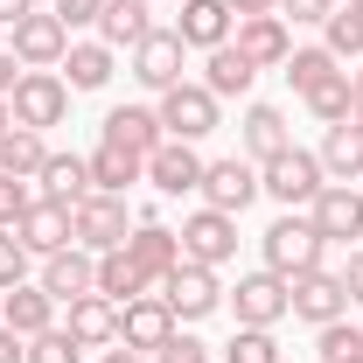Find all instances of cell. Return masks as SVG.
<instances>
[{"instance_id":"obj_1","label":"cell","mask_w":363,"mask_h":363,"mask_svg":"<svg viewBox=\"0 0 363 363\" xmlns=\"http://www.w3.org/2000/svg\"><path fill=\"white\" fill-rule=\"evenodd\" d=\"M259 245H266V272H279V279H301V272H315V266H321V252H328V245H321V230L308 224V210H286V217H279V224H272Z\"/></svg>"},{"instance_id":"obj_2","label":"cell","mask_w":363,"mask_h":363,"mask_svg":"<svg viewBox=\"0 0 363 363\" xmlns=\"http://www.w3.org/2000/svg\"><path fill=\"white\" fill-rule=\"evenodd\" d=\"M259 189H266L272 203H286V210H308L321 189H328V175H321V154H308V147H286V154H272L266 168H259Z\"/></svg>"},{"instance_id":"obj_3","label":"cell","mask_w":363,"mask_h":363,"mask_svg":"<svg viewBox=\"0 0 363 363\" xmlns=\"http://www.w3.org/2000/svg\"><path fill=\"white\" fill-rule=\"evenodd\" d=\"M7 112H14V126H35V133L63 126V119H70V84H63V70H21Z\"/></svg>"},{"instance_id":"obj_4","label":"cell","mask_w":363,"mask_h":363,"mask_svg":"<svg viewBox=\"0 0 363 363\" xmlns=\"http://www.w3.org/2000/svg\"><path fill=\"white\" fill-rule=\"evenodd\" d=\"M70 238L84 245L91 259H98V252H119V245L133 238V217H126V196H105V189H91L84 203L70 210Z\"/></svg>"},{"instance_id":"obj_5","label":"cell","mask_w":363,"mask_h":363,"mask_svg":"<svg viewBox=\"0 0 363 363\" xmlns=\"http://www.w3.org/2000/svg\"><path fill=\"white\" fill-rule=\"evenodd\" d=\"M286 315L294 321H308V328H328V321H342L350 315V286H342V272H301V279H286Z\"/></svg>"},{"instance_id":"obj_6","label":"cell","mask_w":363,"mask_h":363,"mask_svg":"<svg viewBox=\"0 0 363 363\" xmlns=\"http://www.w3.org/2000/svg\"><path fill=\"white\" fill-rule=\"evenodd\" d=\"M182 259L189 266H230L238 259V217H224V210H196V217H182Z\"/></svg>"},{"instance_id":"obj_7","label":"cell","mask_w":363,"mask_h":363,"mask_svg":"<svg viewBox=\"0 0 363 363\" xmlns=\"http://www.w3.org/2000/svg\"><path fill=\"white\" fill-rule=\"evenodd\" d=\"M210 210H224V217H245L266 189H259V161H238V154H224V161H210L203 168V189H196Z\"/></svg>"},{"instance_id":"obj_8","label":"cell","mask_w":363,"mask_h":363,"mask_svg":"<svg viewBox=\"0 0 363 363\" xmlns=\"http://www.w3.org/2000/svg\"><path fill=\"white\" fill-rule=\"evenodd\" d=\"M154 112H161L168 140H203V133H217V119H224V112H217V98H210L203 84H189V77L161 91V105H154Z\"/></svg>"},{"instance_id":"obj_9","label":"cell","mask_w":363,"mask_h":363,"mask_svg":"<svg viewBox=\"0 0 363 363\" xmlns=\"http://www.w3.org/2000/svg\"><path fill=\"white\" fill-rule=\"evenodd\" d=\"M161 301H168V315H175V321H203V315L224 308V286H217V272H210V266H189V259H182V266L161 279Z\"/></svg>"},{"instance_id":"obj_10","label":"cell","mask_w":363,"mask_h":363,"mask_svg":"<svg viewBox=\"0 0 363 363\" xmlns=\"http://www.w3.org/2000/svg\"><path fill=\"white\" fill-rule=\"evenodd\" d=\"M308 224L321 230V245H350V238H363V189H357V182H328L315 203H308Z\"/></svg>"},{"instance_id":"obj_11","label":"cell","mask_w":363,"mask_h":363,"mask_svg":"<svg viewBox=\"0 0 363 363\" xmlns=\"http://www.w3.org/2000/svg\"><path fill=\"white\" fill-rule=\"evenodd\" d=\"M63 49H70V28H63L49 7H35V14L14 21V63H21V70H56Z\"/></svg>"},{"instance_id":"obj_12","label":"cell","mask_w":363,"mask_h":363,"mask_svg":"<svg viewBox=\"0 0 363 363\" xmlns=\"http://www.w3.org/2000/svg\"><path fill=\"white\" fill-rule=\"evenodd\" d=\"M203 154H196V140H161L154 154H147V182L161 189V196H196L203 189Z\"/></svg>"},{"instance_id":"obj_13","label":"cell","mask_w":363,"mask_h":363,"mask_svg":"<svg viewBox=\"0 0 363 363\" xmlns=\"http://www.w3.org/2000/svg\"><path fill=\"white\" fill-rule=\"evenodd\" d=\"M230 315H238V328H272L286 315V279L279 272H245L238 294H230Z\"/></svg>"},{"instance_id":"obj_14","label":"cell","mask_w":363,"mask_h":363,"mask_svg":"<svg viewBox=\"0 0 363 363\" xmlns=\"http://www.w3.org/2000/svg\"><path fill=\"white\" fill-rule=\"evenodd\" d=\"M168 335H175V315H168V301H161V294H140V301L119 308V342H126V350L154 357Z\"/></svg>"},{"instance_id":"obj_15","label":"cell","mask_w":363,"mask_h":363,"mask_svg":"<svg viewBox=\"0 0 363 363\" xmlns=\"http://www.w3.org/2000/svg\"><path fill=\"white\" fill-rule=\"evenodd\" d=\"M91 279H98V259H91L84 245H63V252H49V259H43V279H35V286L63 308V301L91 294Z\"/></svg>"},{"instance_id":"obj_16","label":"cell","mask_w":363,"mask_h":363,"mask_svg":"<svg viewBox=\"0 0 363 363\" xmlns=\"http://www.w3.org/2000/svg\"><path fill=\"white\" fill-rule=\"evenodd\" d=\"M182 56H189V43H182L175 28H154V35L133 49V77L147 91H168V84H182Z\"/></svg>"},{"instance_id":"obj_17","label":"cell","mask_w":363,"mask_h":363,"mask_svg":"<svg viewBox=\"0 0 363 363\" xmlns=\"http://www.w3.org/2000/svg\"><path fill=\"white\" fill-rule=\"evenodd\" d=\"M105 140L147 161V154L168 140V126H161V112H154V105H112V112H105Z\"/></svg>"},{"instance_id":"obj_18","label":"cell","mask_w":363,"mask_h":363,"mask_svg":"<svg viewBox=\"0 0 363 363\" xmlns=\"http://www.w3.org/2000/svg\"><path fill=\"white\" fill-rule=\"evenodd\" d=\"M14 238H21L35 259L63 252V245H77V238H70V210H63V203H49V196H35V203H28V217L14 224Z\"/></svg>"},{"instance_id":"obj_19","label":"cell","mask_w":363,"mask_h":363,"mask_svg":"<svg viewBox=\"0 0 363 363\" xmlns=\"http://www.w3.org/2000/svg\"><path fill=\"white\" fill-rule=\"evenodd\" d=\"M126 252H133V266L161 286L168 272L182 266V230H168V224H133V238H126Z\"/></svg>"},{"instance_id":"obj_20","label":"cell","mask_w":363,"mask_h":363,"mask_svg":"<svg viewBox=\"0 0 363 363\" xmlns=\"http://www.w3.org/2000/svg\"><path fill=\"white\" fill-rule=\"evenodd\" d=\"M230 28H238V14H230L224 0H182L175 35H182L189 49H224V43H230Z\"/></svg>"},{"instance_id":"obj_21","label":"cell","mask_w":363,"mask_h":363,"mask_svg":"<svg viewBox=\"0 0 363 363\" xmlns=\"http://www.w3.org/2000/svg\"><path fill=\"white\" fill-rule=\"evenodd\" d=\"M63 308H70L63 328H70L84 350H112V342H119V308H112L105 294H77V301H63Z\"/></svg>"},{"instance_id":"obj_22","label":"cell","mask_w":363,"mask_h":363,"mask_svg":"<svg viewBox=\"0 0 363 363\" xmlns=\"http://www.w3.org/2000/svg\"><path fill=\"white\" fill-rule=\"evenodd\" d=\"M230 35H238V49H245L259 70H279V63L294 56V35H286V21H279V14H252V21H238Z\"/></svg>"},{"instance_id":"obj_23","label":"cell","mask_w":363,"mask_h":363,"mask_svg":"<svg viewBox=\"0 0 363 363\" xmlns=\"http://www.w3.org/2000/svg\"><path fill=\"white\" fill-rule=\"evenodd\" d=\"M259 84V63L245 56L238 43H224V49H210V63H203V91L224 105V98H245V91Z\"/></svg>"},{"instance_id":"obj_24","label":"cell","mask_w":363,"mask_h":363,"mask_svg":"<svg viewBox=\"0 0 363 363\" xmlns=\"http://www.w3.org/2000/svg\"><path fill=\"white\" fill-rule=\"evenodd\" d=\"M238 133H245V154H252L259 168H266L272 154H286V147H294V126H286V112H279V105H245V126H238Z\"/></svg>"},{"instance_id":"obj_25","label":"cell","mask_w":363,"mask_h":363,"mask_svg":"<svg viewBox=\"0 0 363 363\" xmlns=\"http://www.w3.org/2000/svg\"><path fill=\"white\" fill-rule=\"evenodd\" d=\"M43 196L49 203H63V210H77V203H84L91 196V161L84 154H56V147H49V161H43Z\"/></svg>"},{"instance_id":"obj_26","label":"cell","mask_w":363,"mask_h":363,"mask_svg":"<svg viewBox=\"0 0 363 363\" xmlns=\"http://www.w3.org/2000/svg\"><path fill=\"white\" fill-rule=\"evenodd\" d=\"M147 286H154V279L133 266V252H126V245H119V252H98V279H91V294H105L112 308H126V301H140Z\"/></svg>"},{"instance_id":"obj_27","label":"cell","mask_w":363,"mask_h":363,"mask_svg":"<svg viewBox=\"0 0 363 363\" xmlns=\"http://www.w3.org/2000/svg\"><path fill=\"white\" fill-rule=\"evenodd\" d=\"M147 35H154L147 0H105V14H98V43L105 49H140Z\"/></svg>"},{"instance_id":"obj_28","label":"cell","mask_w":363,"mask_h":363,"mask_svg":"<svg viewBox=\"0 0 363 363\" xmlns=\"http://www.w3.org/2000/svg\"><path fill=\"white\" fill-rule=\"evenodd\" d=\"M0 321H7L14 335H43V328H56V301H49L43 286H28V279H21V286H7V294H0Z\"/></svg>"},{"instance_id":"obj_29","label":"cell","mask_w":363,"mask_h":363,"mask_svg":"<svg viewBox=\"0 0 363 363\" xmlns=\"http://www.w3.org/2000/svg\"><path fill=\"white\" fill-rule=\"evenodd\" d=\"M84 161H91V189H105V196H126V189L147 175V161H140V154H126V147H112V140H98Z\"/></svg>"},{"instance_id":"obj_30","label":"cell","mask_w":363,"mask_h":363,"mask_svg":"<svg viewBox=\"0 0 363 363\" xmlns=\"http://www.w3.org/2000/svg\"><path fill=\"white\" fill-rule=\"evenodd\" d=\"M112 56H119V49H105V43H70L56 70H63L70 91H105L112 84Z\"/></svg>"},{"instance_id":"obj_31","label":"cell","mask_w":363,"mask_h":363,"mask_svg":"<svg viewBox=\"0 0 363 363\" xmlns=\"http://www.w3.org/2000/svg\"><path fill=\"white\" fill-rule=\"evenodd\" d=\"M321 175L328 182H363V126L357 119L328 126V140H321Z\"/></svg>"},{"instance_id":"obj_32","label":"cell","mask_w":363,"mask_h":363,"mask_svg":"<svg viewBox=\"0 0 363 363\" xmlns=\"http://www.w3.org/2000/svg\"><path fill=\"white\" fill-rule=\"evenodd\" d=\"M43 161H49V140L35 133V126H7V133H0V175L35 182V175H43Z\"/></svg>"},{"instance_id":"obj_33","label":"cell","mask_w":363,"mask_h":363,"mask_svg":"<svg viewBox=\"0 0 363 363\" xmlns=\"http://www.w3.org/2000/svg\"><path fill=\"white\" fill-rule=\"evenodd\" d=\"M308 112H315L321 126H342V119L357 112V84H350V70H335L328 84H315V91H308Z\"/></svg>"},{"instance_id":"obj_34","label":"cell","mask_w":363,"mask_h":363,"mask_svg":"<svg viewBox=\"0 0 363 363\" xmlns=\"http://www.w3.org/2000/svg\"><path fill=\"white\" fill-rule=\"evenodd\" d=\"M279 70H286V84L308 98L315 84H328V77H335V56H328V49H294V56H286Z\"/></svg>"},{"instance_id":"obj_35","label":"cell","mask_w":363,"mask_h":363,"mask_svg":"<svg viewBox=\"0 0 363 363\" xmlns=\"http://www.w3.org/2000/svg\"><path fill=\"white\" fill-rule=\"evenodd\" d=\"M321 35H328V56H335V63H342V56H363V14L357 7H335V14H328V21H321Z\"/></svg>"},{"instance_id":"obj_36","label":"cell","mask_w":363,"mask_h":363,"mask_svg":"<svg viewBox=\"0 0 363 363\" xmlns=\"http://www.w3.org/2000/svg\"><path fill=\"white\" fill-rule=\"evenodd\" d=\"M28 363H84V342L56 321V328H43V335H28Z\"/></svg>"},{"instance_id":"obj_37","label":"cell","mask_w":363,"mask_h":363,"mask_svg":"<svg viewBox=\"0 0 363 363\" xmlns=\"http://www.w3.org/2000/svg\"><path fill=\"white\" fill-rule=\"evenodd\" d=\"M224 363H279V342H272V328H238L224 342Z\"/></svg>"},{"instance_id":"obj_38","label":"cell","mask_w":363,"mask_h":363,"mask_svg":"<svg viewBox=\"0 0 363 363\" xmlns=\"http://www.w3.org/2000/svg\"><path fill=\"white\" fill-rule=\"evenodd\" d=\"M321 363H363V328L328 321V328H321Z\"/></svg>"},{"instance_id":"obj_39","label":"cell","mask_w":363,"mask_h":363,"mask_svg":"<svg viewBox=\"0 0 363 363\" xmlns=\"http://www.w3.org/2000/svg\"><path fill=\"white\" fill-rule=\"evenodd\" d=\"M28 266H35V252H28L14 230H0V294H7V286H21V279H28Z\"/></svg>"},{"instance_id":"obj_40","label":"cell","mask_w":363,"mask_h":363,"mask_svg":"<svg viewBox=\"0 0 363 363\" xmlns=\"http://www.w3.org/2000/svg\"><path fill=\"white\" fill-rule=\"evenodd\" d=\"M217 357V350H210V342H203V335H168V342H161V350H154V363H210Z\"/></svg>"},{"instance_id":"obj_41","label":"cell","mask_w":363,"mask_h":363,"mask_svg":"<svg viewBox=\"0 0 363 363\" xmlns=\"http://www.w3.org/2000/svg\"><path fill=\"white\" fill-rule=\"evenodd\" d=\"M28 203H35V196H28V182H21V175H0V230L21 224V217H28Z\"/></svg>"},{"instance_id":"obj_42","label":"cell","mask_w":363,"mask_h":363,"mask_svg":"<svg viewBox=\"0 0 363 363\" xmlns=\"http://www.w3.org/2000/svg\"><path fill=\"white\" fill-rule=\"evenodd\" d=\"M49 14H56L63 28H98V14H105V0H49Z\"/></svg>"},{"instance_id":"obj_43","label":"cell","mask_w":363,"mask_h":363,"mask_svg":"<svg viewBox=\"0 0 363 363\" xmlns=\"http://www.w3.org/2000/svg\"><path fill=\"white\" fill-rule=\"evenodd\" d=\"M328 14H335V0H279V21H294V28L301 21H328Z\"/></svg>"},{"instance_id":"obj_44","label":"cell","mask_w":363,"mask_h":363,"mask_svg":"<svg viewBox=\"0 0 363 363\" xmlns=\"http://www.w3.org/2000/svg\"><path fill=\"white\" fill-rule=\"evenodd\" d=\"M0 363H28V335H14L7 321H0Z\"/></svg>"},{"instance_id":"obj_45","label":"cell","mask_w":363,"mask_h":363,"mask_svg":"<svg viewBox=\"0 0 363 363\" xmlns=\"http://www.w3.org/2000/svg\"><path fill=\"white\" fill-rule=\"evenodd\" d=\"M14 84H21V63H14V49H0V98H14Z\"/></svg>"},{"instance_id":"obj_46","label":"cell","mask_w":363,"mask_h":363,"mask_svg":"<svg viewBox=\"0 0 363 363\" xmlns=\"http://www.w3.org/2000/svg\"><path fill=\"white\" fill-rule=\"evenodd\" d=\"M238 21H252V14H279V0H224Z\"/></svg>"},{"instance_id":"obj_47","label":"cell","mask_w":363,"mask_h":363,"mask_svg":"<svg viewBox=\"0 0 363 363\" xmlns=\"http://www.w3.org/2000/svg\"><path fill=\"white\" fill-rule=\"evenodd\" d=\"M342 286H350V301H363V252H350V266H342Z\"/></svg>"},{"instance_id":"obj_48","label":"cell","mask_w":363,"mask_h":363,"mask_svg":"<svg viewBox=\"0 0 363 363\" xmlns=\"http://www.w3.org/2000/svg\"><path fill=\"white\" fill-rule=\"evenodd\" d=\"M21 14H35V0H0V28H14Z\"/></svg>"},{"instance_id":"obj_49","label":"cell","mask_w":363,"mask_h":363,"mask_svg":"<svg viewBox=\"0 0 363 363\" xmlns=\"http://www.w3.org/2000/svg\"><path fill=\"white\" fill-rule=\"evenodd\" d=\"M98 363H154V357H140V350H126V342H112V350H105Z\"/></svg>"},{"instance_id":"obj_50","label":"cell","mask_w":363,"mask_h":363,"mask_svg":"<svg viewBox=\"0 0 363 363\" xmlns=\"http://www.w3.org/2000/svg\"><path fill=\"white\" fill-rule=\"evenodd\" d=\"M7 126H14V112H7V98H0V133H7Z\"/></svg>"},{"instance_id":"obj_51","label":"cell","mask_w":363,"mask_h":363,"mask_svg":"<svg viewBox=\"0 0 363 363\" xmlns=\"http://www.w3.org/2000/svg\"><path fill=\"white\" fill-rule=\"evenodd\" d=\"M350 119H357V126H363V98H357V112H350Z\"/></svg>"},{"instance_id":"obj_52","label":"cell","mask_w":363,"mask_h":363,"mask_svg":"<svg viewBox=\"0 0 363 363\" xmlns=\"http://www.w3.org/2000/svg\"><path fill=\"white\" fill-rule=\"evenodd\" d=\"M350 84H357V98H363V70H357V77H350Z\"/></svg>"},{"instance_id":"obj_53","label":"cell","mask_w":363,"mask_h":363,"mask_svg":"<svg viewBox=\"0 0 363 363\" xmlns=\"http://www.w3.org/2000/svg\"><path fill=\"white\" fill-rule=\"evenodd\" d=\"M350 7H357V14H363V0H350Z\"/></svg>"}]
</instances>
